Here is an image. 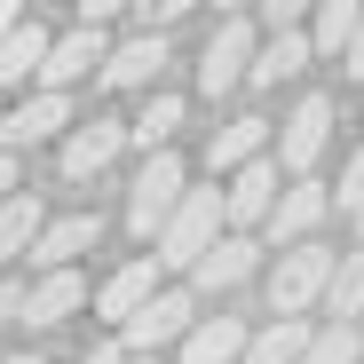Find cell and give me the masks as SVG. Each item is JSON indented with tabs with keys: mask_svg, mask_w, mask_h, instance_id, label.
I'll return each instance as SVG.
<instances>
[{
	"mask_svg": "<svg viewBox=\"0 0 364 364\" xmlns=\"http://www.w3.org/2000/svg\"><path fill=\"white\" fill-rule=\"evenodd\" d=\"M159 72H166V32H135V40H119L111 55H103V87L111 95H135V87H159Z\"/></svg>",
	"mask_w": 364,
	"mask_h": 364,
	"instance_id": "obj_14",
	"label": "cell"
},
{
	"mask_svg": "<svg viewBox=\"0 0 364 364\" xmlns=\"http://www.w3.org/2000/svg\"><path fill=\"white\" fill-rule=\"evenodd\" d=\"M40 230H48V206H40V191H16L9 206H0V262L32 254V246H40Z\"/></svg>",
	"mask_w": 364,
	"mask_h": 364,
	"instance_id": "obj_21",
	"label": "cell"
},
{
	"mask_svg": "<svg viewBox=\"0 0 364 364\" xmlns=\"http://www.w3.org/2000/svg\"><path fill=\"white\" fill-rule=\"evenodd\" d=\"M325 309H333V325H356V317H364V246L341 254V269H333V285H325Z\"/></svg>",
	"mask_w": 364,
	"mask_h": 364,
	"instance_id": "obj_25",
	"label": "cell"
},
{
	"mask_svg": "<svg viewBox=\"0 0 364 364\" xmlns=\"http://www.w3.org/2000/svg\"><path fill=\"white\" fill-rule=\"evenodd\" d=\"M285 166L262 151L254 166H237L230 174V191H222V206H230V230H269V214H277V191H285V182H277Z\"/></svg>",
	"mask_w": 364,
	"mask_h": 364,
	"instance_id": "obj_10",
	"label": "cell"
},
{
	"mask_svg": "<svg viewBox=\"0 0 364 364\" xmlns=\"http://www.w3.org/2000/svg\"><path fill=\"white\" fill-rule=\"evenodd\" d=\"M174 135H182V95H166V87H159V95L127 119V151H143V159H151V151H174Z\"/></svg>",
	"mask_w": 364,
	"mask_h": 364,
	"instance_id": "obj_20",
	"label": "cell"
},
{
	"mask_svg": "<svg viewBox=\"0 0 364 364\" xmlns=\"http://www.w3.org/2000/svg\"><path fill=\"white\" fill-rule=\"evenodd\" d=\"M262 16H269V32H309L317 0H262Z\"/></svg>",
	"mask_w": 364,
	"mask_h": 364,
	"instance_id": "obj_28",
	"label": "cell"
},
{
	"mask_svg": "<svg viewBox=\"0 0 364 364\" xmlns=\"http://www.w3.org/2000/svg\"><path fill=\"white\" fill-rule=\"evenodd\" d=\"M325 143H333V95H301V103L277 119V166H285V182L317 174Z\"/></svg>",
	"mask_w": 364,
	"mask_h": 364,
	"instance_id": "obj_4",
	"label": "cell"
},
{
	"mask_svg": "<svg viewBox=\"0 0 364 364\" xmlns=\"http://www.w3.org/2000/svg\"><path fill=\"white\" fill-rule=\"evenodd\" d=\"M16 24H24V0H0V40H9Z\"/></svg>",
	"mask_w": 364,
	"mask_h": 364,
	"instance_id": "obj_35",
	"label": "cell"
},
{
	"mask_svg": "<svg viewBox=\"0 0 364 364\" xmlns=\"http://www.w3.org/2000/svg\"><path fill=\"white\" fill-rule=\"evenodd\" d=\"M262 246H269L262 230H222L214 254L191 269V293H230V285H246V277L262 269Z\"/></svg>",
	"mask_w": 364,
	"mask_h": 364,
	"instance_id": "obj_11",
	"label": "cell"
},
{
	"mask_svg": "<svg viewBox=\"0 0 364 364\" xmlns=\"http://www.w3.org/2000/svg\"><path fill=\"white\" fill-rule=\"evenodd\" d=\"M0 127H9V95H0Z\"/></svg>",
	"mask_w": 364,
	"mask_h": 364,
	"instance_id": "obj_38",
	"label": "cell"
},
{
	"mask_svg": "<svg viewBox=\"0 0 364 364\" xmlns=\"http://www.w3.org/2000/svg\"><path fill=\"white\" fill-rule=\"evenodd\" d=\"M127 364H159V356H127Z\"/></svg>",
	"mask_w": 364,
	"mask_h": 364,
	"instance_id": "obj_40",
	"label": "cell"
},
{
	"mask_svg": "<svg viewBox=\"0 0 364 364\" xmlns=\"http://www.w3.org/2000/svg\"><path fill=\"white\" fill-rule=\"evenodd\" d=\"M230 230V206H222V191H182V206H174V222L151 237V262L159 269H198L206 254H214V237Z\"/></svg>",
	"mask_w": 364,
	"mask_h": 364,
	"instance_id": "obj_1",
	"label": "cell"
},
{
	"mask_svg": "<svg viewBox=\"0 0 364 364\" xmlns=\"http://www.w3.org/2000/svg\"><path fill=\"white\" fill-rule=\"evenodd\" d=\"M80 364H127V341H119V333H111V341H95V348L80 356Z\"/></svg>",
	"mask_w": 364,
	"mask_h": 364,
	"instance_id": "obj_33",
	"label": "cell"
},
{
	"mask_svg": "<svg viewBox=\"0 0 364 364\" xmlns=\"http://www.w3.org/2000/svg\"><path fill=\"white\" fill-rule=\"evenodd\" d=\"M333 206L356 222L364 214V151H348V166H341V191H333Z\"/></svg>",
	"mask_w": 364,
	"mask_h": 364,
	"instance_id": "obj_27",
	"label": "cell"
},
{
	"mask_svg": "<svg viewBox=\"0 0 364 364\" xmlns=\"http://www.w3.org/2000/svg\"><path fill=\"white\" fill-rule=\"evenodd\" d=\"M80 309H87V277L80 269H40L32 277V301H24V325L48 333V325H72Z\"/></svg>",
	"mask_w": 364,
	"mask_h": 364,
	"instance_id": "obj_15",
	"label": "cell"
},
{
	"mask_svg": "<svg viewBox=\"0 0 364 364\" xmlns=\"http://www.w3.org/2000/svg\"><path fill=\"white\" fill-rule=\"evenodd\" d=\"M246 325L237 317H198L191 325V341H182V364H246Z\"/></svg>",
	"mask_w": 364,
	"mask_h": 364,
	"instance_id": "obj_18",
	"label": "cell"
},
{
	"mask_svg": "<svg viewBox=\"0 0 364 364\" xmlns=\"http://www.w3.org/2000/svg\"><path fill=\"white\" fill-rule=\"evenodd\" d=\"M103 55H111L103 24H80V32H55V40H48V64H40V87L72 95V87H80L87 72H103Z\"/></svg>",
	"mask_w": 364,
	"mask_h": 364,
	"instance_id": "obj_9",
	"label": "cell"
},
{
	"mask_svg": "<svg viewBox=\"0 0 364 364\" xmlns=\"http://www.w3.org/2000/svg\"><path fill=\"white\" fill-rule=\"evenodd\" d=\"M356 246H364V214H356Z\"/></svg>",
	"mask_w": 364,
	"mask_h": 364,
	"instance_id": "obj_39",
	"label": "cell"
},
{
	"mask_svg": "<svg viewBox=\"0 0 364 364\" xmlns=\"http://www.w3.org/2000/svg\"><path fill=\"white\" fill-rule=\"evenodd\" d=\"M16 191H24V166H16V151H0V206H9Z\"/></svg>",
	"mask_w": 364,
	"mask_h": 364,
	"instance_id": "obj_32",
	"label": "cell"
},
{
	"mask_svg": "<svg viewBox=\"0 0 364 364\" xmlns=\"http://www.w3.org/2000/svg\"><path fill=\"white\" fill-rule=\"evenodd\" d=\"M55 135H72V95L32 87V95L9 111V127H0V151H32V143H55Z\"/></svg>",
	"mask_w": 364,
	"mask_h": 364,
	"instance_id": "obj_12",
	"label": "cell"
},
{
	"mask_svg": "<svg viewBox=\"0 0 364 364\" xmlns=\"http://www.w3.org/2000/svg\"><path fill=\"white\" fill-rule=\"evenodd\" d=\"M364 24V0H317V16H309V48L317 55H341Z\"/></svg>",
	"mask_w": 364,
	"mask_h": 364,
	"instance_id": "obj_24",
	"label": "cell"
},
{
	"mask_svg": "<svg viewBox=\"0 0 364 364\" xmlns=\"http://www.w3.org/2000/svg\"><path fill=\"white\" fill-rule=\"evenodd\" d=\"M135 0H80V24H111V16H127Z\"/></svg>",
	"mask_w": 364,
	"mask_h": 364,
	"instance_id": "obj_31",
	"label": "cell"
},
{
	"mask_svg": "<svg viewBox=\"0 0 364 364\" xmlns=\"http://www.w3.org/2000/svg\"><path fill=\"white\" fill-rule=\"evenodd\" d=\"M269 143V119H230V127H214L206 143V174H237V166H254Z\"/></svg>",
	"mask_w": 364,
	"mask_h": 364,
	"instance_id": "obj_19",
	"label": "cell"
},
{
	"mask_svg": "<svg viewBox=\"0 0 364 364\" xmlns=\"http://www.w3.org/2000/svg\"><path fill=\"white\" fill-rule=\"evenodd\" d=\"M214 9H222V16H246V9H262V0H214Z\"/></svg>",
	"mask_w": 364,
	"mask_h": 364,
	"instance_id": "obj_36",
	"label": "cell"
},
{
	"mask_svg": "<svg viewBox=\"0 0 364 364\" xmlns=\"http://www.w3.org/2000/svg\"><path fill=\"white\" fill-rule=\"evenodd\" d=\"M191 9H198V0H135V24H143V32H166V24L191 16Z\"/></svg>",
	"mask_w": 364,
	"mask_h": 364,
	"instance_id": "obj_29",
	"label": "cell"
},
{
	"mask_svg": "<svg viewBox=\"0 0 364 364\" xmlns=\"http://www.w3.org/2000/svg\"><path fill=\"white\" fill-rule=\"evenodd\" d=\"M127 151V119H80L64 135V182H95L111 174V159Z\"/></svg>",
	"mask_w": 364,
	"mask_h": 364,
	"instance_id": "obj_13",
	"label": "cell"
},
{
	"mask_svg": "<svg viewBox=\"0 0 364 364\" xmlns=\"http://www.w3.org/2000/svg\"><path fill=\"white\" fill-rule=\"evenodd\" d=\"M309 55H317V48H309V32H269L246 80H254V87H277V80H301V64H309Z\"/></svg>",
	"mask_w": 364,
	"mask_h": 364,
	"instance_id": "obj_22",
	"label": "cell"
},
{
	"mask_svg": "<svg viewBox=\"0 0 364 364\" xmlns=\"http://www.w3.org/2000/svg\"><path fill=\"white\" fill-rule=\"evenodd\" d=\"M309 325H301V317H269L254 341H246V364H301V356H309Z\"/></svg>",
	"mask_w": 364,
	"mask_h": 364,
	"instance_id": "obj_23",
	"label": "cell"
},
{
	"mask_svg": "<svg viewBox=\"0 0 364 364\" xmlns=\"http://www.w3.org/2000/svg\"><path fill=\"white\" fill-rule=\"evenodd\" d=\"M254 55H262L254 24H246V16H222L214 40H206V55H198V95H230V87H246Z\"/></svg>",
	"mask_w": 364,
	"mask_h": 364,
	"instance_id": "obj_5",
	"label": "cell"
},
{
	"mask_svg": "<svg viewBox=\"0 0 364 364\" xmlns=\"http://www.w3.org/2000/svg\"><path fill=\"white\" fill-rule=\"evenodd\" d=\"M333 269H341V254H325L317 237L309 246H285L277 269H269V317H309L325 301V285H333Z\"/></svg>",
	"mask_w": 364,
	"mask_h": 364,
	"instance_id": "obj_3",
	"label": "cell"
},
{
	"mask_svg": "<svg viewBox=\"0 0 364 364\" xmlns=\"http://www.w3.org/2000/svg\"><path fill=\"white\" fill-rule=\"evenodd\" d=\"M159 293H166V285H159V262H151V254H135V262H119V269L95 285V317L127 333V325L151 309V301H159Z\"/></svg>",
	"mask_w": 364,
	"mask_h": 364,
	"instance_id": "obj_6",
	"label": "cell"
},
{
	"mask_svg": "<svg viewBox=\"0 0 364 364\" xmlns=\"http://www.w3.org/2000/svg\"><path fill=\"white\" fill-rule=\"evenodd\" d=\"M333 214V191H325V182L317 174H301V182H285V191H277V214H269V246L285 254V246H309V230Z\"/></svg>",
	"mask_w": 364,
	"mask_h": 364,
	"instance_id": "obj_8",
	"label": "cell"
},
{
	"mask_svg": "<svg viewBox=\"0 0 364 364\" xmlns=\"http://www.w3.org/2000/svg\"><path fill=\"white\" fill-rule=\"evenodd\" d=\"M24 301H32L24 277H0V325H16V317H24Z\"/></svg>",
	"mask_w": 364,
	"mask_h": 364,
	"instance_id": "obj_30",
	"label": "cell"
},
{
	"mask_svg": "<svg viewBox=\"0 0 364 364\" xmlns=\"http://www.w3.org/2000/svg\"><path fill=\"white\" fill-rule=\"evenodd\" d=\"M95 237H103V222H95V214H55V222L40 230V246H32L24 262H32V277H40V269H72V262L95 246Z\"/></svg>",
	"mask_w": 364,
	"mask_h": 364,
	"instance_id": "obj_16",
	"label": "cell"
},
{
	"mask_svg": "<svg viewBox=\"0 0 364 364\" xmlns=\"http://www.w3.org/2000/svg\"><path fill=\"white\" fill-rule=\"evenodd\" d=\"M301 364H364V333H356V325H325Z\"/></svg>",
	"mask_w": 364,
	"mask_h": 364,
	"instance_id": "obj_26",
	"label": "cell"
},
{
	"mask_svg": "<svg viewBox=\"0 0 364 364\" xmlns=\"http://www.w3.org/2000/svg\"><path fill=\"white\" fill-rule=\"evenodd\" d=\"M48 40H55V32H48V24H32V16H24V24L9 32V40H0V95H9V87H24V80L40 87V64H48Z\"/></svg>",
	"mask_w": 364,
	"mask_h": 364,
	"instance_id": "obj_17",
	"label": "cell"
},
{
	"mask_svg": "<svg viewBox=\"0 0 364 364\" xmlns=\"http://www.w3.org/2000/svg\"><path fill=\"white\" fill-rule=\"evenodd\" d=\"M191 325H198V293H191V285H166L119 341H127V356H159L166 341H191Z\"/></svg>",
	"mask_w": 364,
	"mask_h": 364,
	"instance_id": "obj_7",
	"label": "cell"
},
{
	"mask_svg": "<svg viewBox=\"0 0 364 364\" xmlns=\"http://www.w3.org/2000/svg\"><path fill=\"white\" fill-rule=\"evenodd\" d=\"M0 364H48V356H32V348H16V356H0Z\"/></svg>",
	"mask_w": 364,
	"mask_h": 364,
	"instance_id": "obj_37",
	"label": "cell"
},
{
	"mask_svg": "<svg viewBox=\"0 0 364 364\" xmlns=\"http://www.w3.org/2000/svg\"><path fill=\"white\" fill-rule=\"evenodd\" d=\"M182 191H191V166H182V151H151V159L135 166V182H127V230L143 237V246L174 222Z\"/></svg>",
	"mask_w": 364,
	"mask_h": 364,
	"instance_id": "obj_2",
	"label": "cell"
},
{
	"mask_svg": "<svg viewBox=\"0 0 364 364\" xmlns=\"http://www.w3.org/2000/svg\"><path fill=\"white\" fill-rule=\"evenodd\" d=\"M341 72H348V80H364V24H356V40L341 48Z\"/></svg>",
	"mask_w": 364,
	"mask_h": 364,
	"instance_id": "obj_34",
	"label": "cell"
}]
</instances>
